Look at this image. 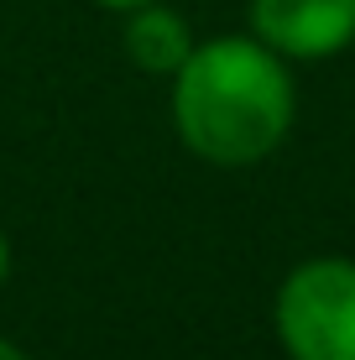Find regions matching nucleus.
I'll return each mask as SVG.
<instances>
[{
    "instance_id": "1",
    "label": "nucleus",
    "mask_w": 355,
    "mask_h": 360,
    "mask_svg": "<svg viewBox=\"0 0 355 360\" xmlns=\"http://www.w3.org/2000/svg\"><path fill=\"white\" fill-rule=\"evenodd\" d=\"M298 89L283 53L251 32L209 37L173 73V131L199 162L251 167L288 141Z\"/></svg>"
},
{
    "instance_id": "2",
    "label": "nucleus",
    "mask_w": 355,
    "mask_h": 360,
    "mask_svg": "<svg viewBox=\"0 0 355 360\" xmlns=\"http://www.w3.org/2000/svg\"><path fill=\"white\" fill-rule=\"evenodd\" d=\"M272 324L288 360H355V262H298L277 288Z\"/></svg>"
},
{
    "instance_id": "3",
    "label": "nucleus",
    "mask_w": 355,
    "mask_h": 360,
    "mask_svg": "<svg viewBox=\"0 0 355 360\" xmlns=\"http://www.w3.org/2000/svg\"><path fill=\"white\" fill-rule=\"evenodd\" d=\"M246 21L288 63H324L355 42V0H251Z\"/></svg>"
},
{
    "instance_id": "4",
    "label": "nucleus",
    "mask_w": 355,
    "mask_h": 360,
    "mask_svg": "<svg viewBox=\"0 0 355 360\" xmlns=\"http://www.w3.org/2000/svg\"><path fill=\"white\" fill-rule=\"evenodd\" d=\"M120 42H126V58L141 73H152V79H173V73L188 63V53L199 47V37H193V27L178 16L173 6L152 0V6H141V11H126V32H120Z\"/></svg>"
},
{
    "instance_id": "5",
    "label": "nucleus",
    "mask_w": 355,
    "mask_h": 360,
    "mask_svg": "<svg viewBox=\"0 0 355 360\" xmlns=\"http://www.w3.org/2000/svg\"><path fill=\"white\" fill-rule=\"evenodd\" d=\"M94 6H105V11H115V16H126V11H141V6H152V0H94Z\"/></svg>"
},
{
    "instance_id": "6",
    "label": "nucleus",
    "mask_w": 355,
    "mask_h": 360,
    "mask_svg": "<svg viewBox=\"0 0 355 360\" xmlns=\"http://www.w3.org/2000/svg\"><path fill=\"white\" fill-rule=\"evenodd\" d=\"M11 282V235L0 230V288Z\"/></svg>"
},
{
    "instance_id": "7",
    "label": "nucleus",
    "mask_w": 355,
    "mask_h": 360,
    "mask_svg": "<svg viewBox=\"0 0 355 360\" xmlns=\"http://www.w3.org/2000/svg\"><path fill=\"white\" fill-rule=\"evenodd\" d=\"M0 360H32L27 350H21L16 340H6V334H0Z\"/></svg>"
}]
</instances>
